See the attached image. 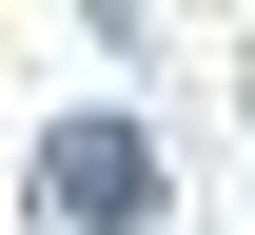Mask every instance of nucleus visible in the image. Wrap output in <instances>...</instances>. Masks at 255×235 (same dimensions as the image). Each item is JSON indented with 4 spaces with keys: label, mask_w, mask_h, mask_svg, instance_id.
I'll use <instances>...</instances> for the list:
<instances>
[{
    "label": "nucleus",
    "mask_w": 255,
    "mask_h": 235,
    "mask_svg": "<svg viewBox=\"0 0 255 235\" xmlns=\"http://www.w3.org/2000/svg\"><path fill=\"white\" fill-rule=\"evenodd\" d=\"M39 196H59V216H137V196H157V157H137L118 118H79L59 157H39Z\"/></svg>",
    "instance_id": "obj_1"
}]
</instances>
